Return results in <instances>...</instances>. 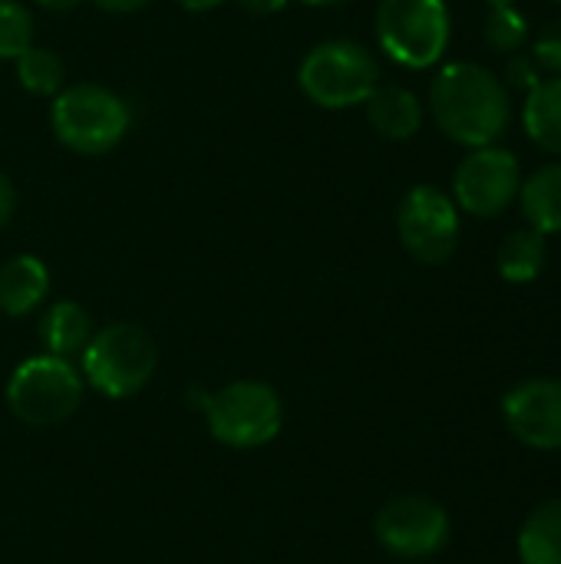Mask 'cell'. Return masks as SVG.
<instances>
[{"label":"cell","instance_id":"1","mask_svg":"<svg viewBox=\"0 0 561 564\" xmlns=\"http://www.w3.org/2000/svg\"><path fill=\"white\" fill-rule=\"evenodd\" d=\"M430 112L440 132L466 149L496 145L513 126V93L483 63H446L430 83Z\"/></svg>","mask_w":561,"mask_h":564},{"label":"cell","instance_id":"2","mask_svg":"<svg viewBox=\"0 0 561 564\" xmlns=\"http://www.w3.org/2000/svg\"><path fill=\"white\" fill-rule=\"evenodd\" d=\"M83 360V383H89L96 393L109 400H126L145 390V383L155 377L159 367V347L152 334L139 324H109L103 330H93Z\"/></svg>","mask_w":561,"mask_h":564},{"label":"cell","instance_id":"3","mask_svg":"<svg viewBox=\"0 0 561 564\" xmlns=\"http://www.w3.org/2000/svg\"><path fill=\"white\" fill-rule=\"evenodd\" d=\"M298 86L321 109L364 106L380 86V63L357 40H324L304 53Z\"/></svg>","mask_w":561,"mask_h":564},{"label":"cell","instance_id":"4","mask_svg":"<svg viewBox=\"0 0 561 564\" xmlns=\"http://www.w3.org/2000/svg\"><path fill=\"white\" fill-rule=\"evenodd\" d=\"M129 106L106 86L76 83L53 96L50 129L53 135L79 155H106L129 132Z\"/></svg>","mask_w":561,"mask_h":564},{"label":"cell","instance_id":"5","mask_svg":"<svg viewBox=\"0 0 561 564\" xmlns=\"http://www.w3.org/2000/svg\"><path fill=\"white\" fill-rule=\"evenodd\" d=\"M215 443L228 449H258L278 440L284 426V406L274 387L261 380H231L208 397L202 410Z\"/></svg>","mask_w":561,"mask_h":564},{"label":"cell","instance_id":"6","mask_svg":"<svg viewBox=\"0 0 561 564\" xmlns=\"http://www.w3.org/2000/svg\"><path fill=\"white\" fill-rule=\"evenodd\" d=\"M83 387V373L66 357H26L7 380V406L26 426H60L79 410Z\"/></svg>","mask_w":561,"mask_h":564},{"label":"cell","instance_id":"7","mask_svg":"<svg viewBox=\"0 0 561 564\" xmlns=\"http://www.w3.org/2000/svg\"><path fill=\"white\" fill-rule=\"evenodd\" d=\"M374 30L380 50L393 63L430 69L443 59L453 23L443 0H380Z\"/></svg>","mask_w":561,"mask_h":564},{"label":"cell","instance_id":"8","mask_svg":"<svg viewBox=\"0 0 561 564\" xmlns=\"http://www.w3.org/2000/svg\"><path fill=\"white\" fill-rule=\"evenodd\" d=\"M397 235L420 264H446L460 248V208L436 185H413L397 208Z\"/></svg>","mask_w":561,"mask_h":564},{"label":"cell","instance_id":"9","mask_svg":"<svg viewBox=\"0 0 561 564\" xmlns=\"http://www.w3.org/2000/svg\"><path fill=\"white\" fill-rule=\"evenodd\" d=\"M522 185L519 159L503 145L470 149L453 172V202L473 218H499L513 208Z\"/></svg>","mask_w":561,"mask_h":564},{"label":"cell","instance_id":"10","mask_svg":"<svg viewBox=\"0 0 561 564\" xmlns=\"http://www.w3.org/2000/svg\"><path fill=\"white\" fill-rule=\"evenodd\" d=\"M374 535L397 558H433L450 542V516L427 496H397L377 512Z\"/></svg>","mask_w":561,"mask_h":564},{"label":"cell","instance_id":"11","mask_svg":"<svg viewBox=\"0 0 561 564\" xmlns=\"http://www.w3.org/2000/svg\"><path fill=\"white\" fill-rule=\"evenodd\" d=\"M503 420L522 446L542 453L561 449V380L536 377L513 387L503 400Z\"/></svg>","mask_w":561,"mask_h":564},{"label":"cell","instance_id":"12","mask_svg":"<svg viewBox=\"0 0 561 564\" xmlns=\"http://www.w3.org/2000/svg\"><path fill=\"white\" fill-rule=\"evenodd\" d=\"M370 126L384 135V139H413L423 126V102L413 89L397 86V83H380L370 99L364 102Z\"/></svg>","mask_w":561,"mask_h":564},{"label":"cell","instance_id":"13","mask_svg":"<svg viewBox=\"0 0 561 564\" xmlns=\"http://www.w3.org/2000/svg\"><path fill=\"white\" fill-rule=\"evenodd\" d=\"M50 294V271L36 254H13L0 268V311L7 317L33 314Z\"/></svg>","mask_w":561,"mask_h":564},{"label":"cell","instance_id":"14","mask_svg":"<svg viewBox=\"0 0 561 564\" xmlns=\"http://www.w3.org/2000/svg\"><path fill=\"white\" fill-rule=\"evenodd\" d=\"M93 337V317L76 301H56L40 317V344L43 354L53 357H79Z\"/></svg>","mask_w":561,"mask_h":564},{"label":"cell","instance_id":"15","mask_svg":"<svg viewBox=\"0 0 561 564\" xmlns=\"http://www.w3.org/2000/svg\"><path fill=\"white\" fill-rule=\"evenodd\" d=\"M519 208L539 235L561 231V162H549L536 169L519 185Z\"/></svg>","mask_w":561,"mask_h":564},{"label":"cell","instance_id":"16","mask_svg":"<svg viewBox=\"0 0 561 564\" xmlns=\"http://www.w3.org/2000/svg\"><path fill=\"white\" fill-rule=\"evenodd\" d=\"M526 135L549 155H561V76L542 79L522 102Z\"/></svg>","mask_w":561,"mask_h":564},{"label":"cell","instance_id":"17","mask_svg":"<svg viewBox=\"0 0 561 564\" xmlns=\"http://www.w3.org/2000/svg\"><path fill=\"white\" fill-rule=\"evenodd\" d=\"M516 549L522 564H561V499H549L526 516Z\"/></svg>","mask_w":561,"mask_h":564},{"label":"cell","instance_id":"18","mask_svg":"<svg viewBox=\"0 0 561 564\" xmlns=\"http://www.w3.org/2000/svg\"><path fill=\"white\" fill-rule=\"evenodd\" d=\"M496 268L509 284H529L542 274L546 268V235L536 228H519L509 231L506 241L499 245Z\"/></svg>","mask_w":561,"mask_h":564},{"label":"cell","instance_id":"19","mask_svg":"<svg viewBox=\"0 0 561 564\" xmlns=\"http://www.w3.org/2000/svg\"><path fill=\"white\" fill-rule=\"evenodd\" d=\"M17 79L33 96H56L63 89V63L53 50L26 46L17 59Z\"/></svg>","mask_w":561,"mask_h":564},{"label":"cell","instance_id":"20","mask_svg":"<svg viewBox=\"0 0 561 564\" xmlns=\"http://www.w3.org/2000/svg\"><path fill=\"white\" fill-rule=\"evenodd\" d=\"M483 36H486V43H489L496 53H516V50H522L526 40H529V20H526L522 10H516V3L489 7Z\"/></svg>","mask_w":561,"mask_h":564},{"label":"cell","instance_id":"21","mask_svg":"<svg viewBox=\"0 0 561 564\" xmlns=\"http://www.w3.org/2000/svg\"><path fill=\"white\" fill-rule=\"evenodd\" d=\"M33 46V17L20 0H0V59H17Z\"/></svg>","mask_w":561,"mask_h":564},{"label":"cell","instance_id":"22","mask_svg":"<svg viewBox=\"0 0 561 564\" xmlns=\"http://www.w3.org/2000/svg\"><path fill=\"white\" fill-rule=\"evenodd\" d=\"M532 59H536L546 73L561 76V17L559 20H549V23L536 33V40H532Z\"/></svg>","mask_w":561,"mask_h":564},{"label":"cell","instance_id":"23","mask_svg":"<svg viewBox=\"0 0 561 564\" xmlns=\"http://www.w3.org/2000/svg\"><path fill=\"white\" fill-rule=\"evenodd\" d=\"M539 83H542V66H539L532 56L519 53V56L509 59V66H506V89L532 93Z\"/></svg>","mask_w":561,"mask_h":564},{"label":"cell","instance_id":"24","mask_svg":"<svg viewBox=\"0 0 561 564\" xmlns=\"http://www.w3.org/2000/svg\"><path fill=\"white\" fill-rule=\"evenodd\" d=\"M13 208H17V192H13V185H10V178L0 172V228L10 221V215H13Z\"/></svg>","mask_w":561,"mask_h":564},{"label":"cell","instance_id":"25","mask_svg":"<svg viewBox=\"0 0 561 564\" xmlns=\"http://www.w3.org/2000/svg\"><path fill=\"white\" fill-rule=\"evenodd\" d=\"M93 3L106 13H136V10L149 7L152 0H93Z\"/></svg>","mask_w":561,"mask_h":564},{"label":"cell","instance_id":"26","mask_svg":"<svg viewBox=\"0 0 561 564\" xmlns=\"http://www.w3.org/2000/svg\"><path fill=\"white\" fill-rule=\"evenodd\" d=\"M248 13H258V17H271V13H278V10H284L288 7V0H238Z\"/></svg>","mask_w":561,"mask_h":564},{"label":"cell","instance_id":"27","mask_svg":"<svg viewBox=\"0 0 561 564\" xmlns=\"http://www.w3.org/2000/svg\"><path fill=\"white\" fill-rule=\"evenodd\" d=\"M182 10H192V13H205V10H215V7H222L225 0H175Z\"/></svg>","mask_w":561,"mask_h":564},{"label":"cell","instance_id":"28","mask_svg":"<svg viewBox=\"0 0 561 564\" xmlns=\"http://www.w3.org/2000/svg\"><path fill=\"white\" fill-rule=\"evenodd\" d=\"M208 397H212V393H208L205 387H192V390L185 393V400H188V406H195L198 413H202V410L208 406Z\"/></svg>","mask_w":561,"mask_h":564},{"label":"cell","instance_id":"29","mask_svg":"<svg viewBox=\"0 0 561 564\" xmlns=\"http://www.w3.org/2000/svg\"><path fill=\"white\" fill-rule=\"evenodd\" d=\"M40 7H46V10H73L79 0H36Z\"/></svg>","mask_w":561,"mask_h":564},{"label":"cell","instance_id":"30","mask_svg":"<svg viewBox=\"0 0 561 564\" xmlns=\"http://www.w3.org/2000/svg\"><path fill=\"white\" fill-rule=\"evenodd\" d=\"M308 7H337V3H347V0H301Z\"/></svg>","mask_w":561,"mask_h":564},{"label":"cell","instance_id":"31","mask_svg":"<svg viewBox=\"0 0 561 564\" xmlns=\"http://www.w3.org/2000/svg\"><path fill=\"white\" fill-rule=\"evenodd\" d=\"M489 7H506V3H516V0H486Z\"/></svg>","mask_w":561,"mask_h":564},{"label":"cell","instance_id":"32","mask_svg":"<svg viewBox=\"0 0 561 564\" xmlns=\"http://www.w3.org/2000/svg\"><path fill=\"white\" fill-rule=\"evenodd\" d=\"M559 3H561V0H559Z\"/></svg>","mask_w":561,"mask_h":564}]
</instances>
